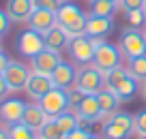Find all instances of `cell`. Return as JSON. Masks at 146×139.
Segmentation results:
<instances>
[{
    "label": "cell",
    "mask_w": 146,
    "mask_h": 139,
    "mask_svg": "<svg viewBox=\"0 0 146 139\" xmlns=\"http://www.w3.org/2000/svg\"><path fill=\"white\" fill-rule=\"evenodd\" d=\"M56 120V124L62 128V133L64 135H69V133H73L75 128H80V118L75 116V111H64V113H60V116H56L54 118Z\"/></svg>",
    "instance_id": "24"
},
{
    "label": "cell",
    "mask_w": 146,
    "mask_h": 139,
    "mask_svg": "<svg viewBox=\"0 0 146 139\" xmlns=\"http://www.w3.org/2000/svg\"><path fill=\"white\" fill-rule=\"evenodd\" d=\"M9 62H11V58L5 54V51H0V73H5V69L9 67Z\"/></svg>",
    "instance_id": "35"
},
{
    "label": "cell",
    "mask_w": 146,
    "mask_h": 139,
    "mask_svg": "<svg viewBox=\"0 0 146 139\" xmlns=\"http://www.w3.org/2000/svg\"><path fill=\"white\" fill-rule=\"evenodd\" d=\"M133 133L146 137V109H140L137 113H133Z\"/></svg>",
    "instance_id": "27"
},
{
    "label": "cell",
    "mask_w": 146,
    "mask_h": 139,
    "mask_svg": "<svg viewBox=\"0 0 146 139\" xmlns=\"http://www.w3.org/2000/svg\"><path fill=\"white\" fill-rule=\"evenodd\" d=\"M105 88L112 90L116 96H118L120 101H131L133 96L137 94V90H140V81L133 79L131 75H129L127 67H116L112 69L110 73H105Z\"/></svg>",
    "instance_id": "1"
},
{
    "label": "cell",
    "mask_w": 146,
    "mask_h": 139,
    "mask_svg": "<svg viewBox=\"0 0 146 139\" xmlns=\"http://www.w3.org/2000/svg\"><path fill=\"white\" fill-rule=\"evenodd\" d=\"M54 88V84H52V79L47 75H39V73H30V77H28V84H26V94L30 96L32 101H39L43 99V96L50 92V90Z\"/></svg>",
    "instance_id": "15"
},
{
    "label": "cell",
    "mask_w": 146,
    "mask_h": 139,
    "mask_svg": "<svg viewBox=\"0 0 146 139\" xmlns=\"http://www.w3.org/2000/svg\"><path fill=\"white\" fill-rule=\"evenodd\" d=\"M0 51H2V41H0Z\"/></svg>",
    "instance_id": "40"
},
{
    "label": "cell",
    "mask_w": 146,
    "mask_h": 139,
    "mask_svg": "<svg viewBox=\"0 0 146 139\" xmlns=\"http://www.w3.org/2000/svg\"><path fill=\"white\" fill-rule=\"evenodd\" d=\"M32 5H35V9H45V11L56 13L64 5V0H32Z\"/></svg>",
    "instance_id": "29"
},
{
    "label": "cell",
    "mask_w": 146,
    "mask_h": 139,
    "mask_svg": "<svg viewBox=\"0 0 146 139\" xmlns=\"http://www.w3.org/2000/svg\"><path fill=\"white\" fill-rule=\"evenodd\" d=\"M9 26H11V19L7 15V11H0V39H2V34H7Z\"/></svg>",
    "instance_id": "32"
},
{
    "label": "cell",
    "mask_w": 146,
    "mask_h": 139,
    "mask_svg": "<svg viewBox=\"0 0 146 139\" xmlns=\"http://www.w3.org/2000/svg\"><path fill=\"white\" fill-rule=\"evenodd\" d=\"M7 94H9V88H7V81H5V75L0 73V103L7 99Z\"/></svg>",
    "instance_id": "34"
},
{
    "label": "cell",
    "mask_w": 146,
    "mask_h": 139,
    "mask_svg": "<svg viewBox=\"0 0 146 139\" xmlns=\"http://www.w3.org/2000/svg\"><path fill=\"white\" fill-rule=\"evenodd\" d=\"M75 116L80 118L86 124H97V122H103V113H101V105L97 101V94H86L84 101L73 109Z\"/></svg>",
    "instance_id": "11"
},
{
    "label": "cell",
    "mask_w": 146,
    "mask_h": 139,
    "mask_svg": "<svg viewBox=\"0 0 146 139\" xmlns=\"http://www.w3.org/2000/svg\"><path fill=\"white\" fill-rule=\"evenodd\" d=\"M54 26H56V13H52V11L35 9L28 17V28L39 32V34H47Z\"/></svg>",
    "instance_id": "16"
},
{
    "label": "cell",
    "mask_w": 146,
    "mask_h": 139,
    "mask_svg": "<svg viewBox=\"0 0 146 139\" xmlns=\"http://www.w3.org/2000/svg\"><path fill=\"white\" fill-rule=\"evenodd\" d=\"M7 130H9V139H36V133L32 128H28L26 124H22V122L7 126Z\"/></svg>",
    "instance_id": "26"
},
{
    "label": "cell",
    "mask_w": 146,
    "mask_h": 139,
    "mask_svg": "<svg viewBox=\"0 0 146 139\" xmlns=\"http://www.w3.org/2000/svg\"><path fill=\"white\" fill-rule=\"evenodd\" d=\"M64 2H69V0H64Z\"/></svg>",
    "instance_id": "43"
},
{
    "label": "cell",
    "mask_w": 146,
    "mask_h": 139,
    "mask_svg": "<svg viewBox=\"0 0 146 139\" xmlns=\"http://www.w3.org/2000/svg\"><path fill=\"white\" fill-rule=\"evenodd\" d=\"M125 15H127L129 28H140V26H144V24H146L144 11H129V13H125Z\"/></svg>",
    "instance_id": "30"
},
{
    "label": "cell",
    "mask_w": 146,
    "mask_h": 139,
    "mask_svg": "<svg viewBox=\"0 0 146 139\" xmlns=\"http://www.w3.org/2000/svg\"><path fill=\"white\" fill-rule=\"evenodd\" d=\"M112 2H116V5H118V0H112Z\"/></svg>",
    "instance_id": "41"
},
{
    "label": "cell",
    "mask_w": 146,
    "mask_h": 139,
    "mask_svg": "<svg viewBox=\"0 0 146 139\" xmlns=\"http://www.w3.org/2000/svg\"><path fill=\"white\" fill-rule=\"evenodd\" d=\"M88 139H103V137H101V135H95V133H90V135H88Z\"/></svg>",
    "instance_id": "38"
},
{
    "label": "cell",
    "mask_w": 146,
    "mask_h": 139,
    "mask_svg": "<svg viewBox=\"0 0 146 139\" xmlns=\"http://www.w3.org/2000/svg\"><path fill=\"white\" fill-rule=\"evenodd\" d=\"M36 139H41V137H36Z\"/></svg>",
    "instance_id": "44"
},
{
    "label": "cell",
    "mask_w": 146,
    "mask_h": 139,
    "mask_svg": "<svg viewBox=\"0 0 146 139\" xmlns=\"http://www.w3.org/2000/svg\"><path fill=\"white\" fill-rule=\"evenodd\" d=\"M127 71H129V75H131L133 79H137L142 84V81L146 79V54L137 56V58H129L127 60Z\"/></svg>",
    "instance_id": "22"
},
{
    "label": "cell",
    "mask_w": 146,
    "mask_h": 139,
    "mask_svg": "<svg viewBox=\"0 0 146 139\" xmlns=\"http://www.w3.org/2000/svg\"><path fill=\"white\" fill-rule=\"evenodd\" d=\"M101 137L103 139H131L133 137V113L116 111L101 124Z\"/></svg>",
    "instance_id": "4"
},
{
    "label": "cell",
    "mask_w": 146,
    "mask_h": 139,
    "mask_svg": "<svg viewBox=\"0 0 146 139\" xmlns=\"http://www.w3.org/2000/svg\"><path fill=\"white\" fill-rule=\"evenodd\" d=\"M116 2L112 0H90V15L95 17H112L116 11Z\"/></svg>",
    "instance_id": "23"
},
{
    "label": "cell",
    "mask_w": 146,
    "mask_h": 139,
    "mask_svg": "<svg viewBox=\"0 0 146 139\" xmlns=\"http://www.w3.org/2000/svg\"><path fill=\"white\" fill-rule=\"evenodd\" d=\"M140 92H142V99H144V103H146V79L142 81V86H140Z\"/></svg>",
    "instance_id": "37"
},
{
    "label": "cell",
    "mask_w": 146,
    "mask_h": 139,
    "mask_svg": "<svg viewBox=\"0 0 146 139\" xmlns=\"http://www.w3.org/2000/svg\"><path fill=\"white\" fill-rule=\"evenodd\" d=\"M30 67H26L24 62H17V60H11L9 67L5 69V81H7V88L9 92H19V90L26 88L28 84V77H30Z\"/></svg>",
    "instance_id": "9"
},
{
    "label": "cell",
    "mask_w": 146,
    "mask_h": 139,
    "mask_svg": "<svg viewBox=\"0 0 146 139\" xmlns=\"http://www.w3.org/2000/svg\"><path fill=\"white\" fill-rule=\"evenodd\" d=\"M32 11H35L32 0H7V15L11 22H28Z\"/></svg>",
    "instance_id": "18"
},
{
    "label": "cell",
    "mask_w": 146,
    "mask_h": 139,
    "mask_svg": "<svg viewBox=\"0 0 146 139\" xmlns=\"http://www.w3.org/2000/svg\"><path fill=\"white\" fill-rule=\"evenodd\" d=\"M26 105L28 103H24L22 99H5L0 103V122L5 126L22 122L24 111H26Z\"/></svg>",
    "instance_id": "13"
},
{
    "label": "cell",
    "mask_w": 146,
    "mask_h": 139,
    "mask_svg": "<svg viewBox=\"0 0 146 139\" xmlns=\"http://www.w3.org/2000/svg\"><path fill=\"white\" fill-rule=\"evenodd\" d=\"M112 28H114L112 17H95V15H88L86 28H84V34H88L90 39H97V36L105 39V34H108Z\"/></svg>",
    "instance_id": "19"
},
{
    "label": "cell",
    "mask_w": 146,
    "mask_h": 139,
    "mask_svg": "<svg viewBox=\"0 0 146 139\" xmlns=\"http://www.w3.org/2000/svg\"><path fill=\"white\" fill-rule=\"evenodd\" d=\"M120 51L125 58H137V56L146 54V39L144 32H140V28H125L123 36H120Z\"/></svg>",
    "instance_id": "7"
},
{
    "label": "cell",
    "mask_w": 146,
    "mask_h": 139,
    "mask_svg": "<svg viewBox=\"0 0 146 139\" xmlns=\"http://www.w3.org/2000/svg\"><path fill=\"white\" fill-rule=\"evenodd\" d=\"M97 101H99V105H101L103 120H108L110 116H114L116 111H120V105H123V101H120L112 90H108V88L101 90L99 94H97Z\"/></svg>",
    "instance_id": "21"
},
{
    "label": "cell",
    "mask_w": 146,
    "mask_h": 139,
    "mask_svg": "<svg viewBox=\"0 0 146 139\" xmlns=\"http://www.w3.org/2000/svg\"><path fill=\"white\" fill-rule=\"evenodd\" d=\"M67 96H69V103H71V109H75V107H78V105L84 101V96H86V94H84V92H82L80 88L71 86V88L67 90Z\"/></svg>",
    "instance_id": "31"
},
{
    "label": "cell",
    "mask_w": 146,
    "mask_h": 139,
    "mask_svg": "<svg viewBox=\"0 0 146 139\" xmlns=\"http://www.w3.org/2000/svg\"><path fill=\"white\" fill-rule=\"evenodd\" d=\"M69 56L75 64L80 67H88L92 62V56H95V45H92V39L88 34H78L73 36L67 45Z\"/></svg>",
    "instance_id": "6"
},
{
    "label": "cell",
    "mask_w": 146,
    "mask_h": 139,
    "mask_svg": "<svg viewBox=\"0 0 146 139\" xmlns=\"http://www.w3.org/2000/svg\"><path fill=\"white\" fill-rule=\"evenodd\" d=\"M0 139H9V130H7V126H0Z\"/></svg>",
    "instance_id": "36"
},
{
    "label": "cell",
    "mask_w": 146,
    "mask_h": 139,
    "mask_svg": "<svg viewBox=\"0 0 146 139\" xmlns=\"http://www.w3.org/2000/svg\"><path fill=\"white\" fill-rule=\"evenodd\" d=\"M88 135H90V130H88V128H82V126H80V128H75L73 133H69V135H67V139H88Z\"/></svg>",
    "instance_id": "33"
},
{
    "label": "cell",
    "mask_w": 146,
    "mask_h": 139,
    "mask_svg": "<svg viewBox=\"0 0 146 139\" xmlns=\"http://www.w3.org/2000/svg\"><path fill=\"white\" fill-rule=\"evenodd\" d=\"M75 77H78V69L73 67L71 62H60L58 67L52 71L50 79H52V84H54V88L69 90L71 86H75Z\"/></svg>",
    "instance_id": "14"
},
{
    "label": "cell",
    "mask_w": 146,
    "mask_h": 139,
    "mask_svg": "<svg viewBox=\"0 0 146 139\" xmlns=\"http://www.w3.org/2000/svg\"><path fill=\"white\" fill-rule=\"evenodd\" d=\"M146 0H118V9L123 13H129V11H144Z\"/></svg>",
    "instance_id": "28"
},
{
    "label": "cell",
    "mask_w": 146,
    "mask_h": 139,
    "mask_svg": "<svg viewBox=\"0 0 146 139\" xmlns=\"http://www.w3.org/2000/svg\"><path fill=\"white\" fill-rule=\"evenodd\" d=\"M86 19H88V15L84 13L78 5H73V2H64V5L56 11V24H58L71 39L78 36V34H84Z\"/></svg>",
    "instance_id": "3"
},
{
    "label": "cell",
    "mask_w": 146,
    "mask_h": 139,
    "mask_svg": "<svg viewBox=\"0 0 146 139\" xmlns=\"http://www.w3.org/2000/svg\"><path fill=\"white\" fill-rule=\"evenodd\" d=\"M45 49V43H43V34H39V32L35 30H24L19 32L17 36V51L24 56V58H35L39 51Z\"/></svg>",
    "instance_id": "10"
},
{
    "label": "cell",
    "mask_w": 146,
    "mask_h": 139,
    "mask_svg": "<svg viewBox=\"0 0 146 139\" xmlns=\"http://www.w3.org/2000/svg\"><path fill=\"white\" fill-rule=\"evenodd\" d=\"M47 120H50V116L41 109V105H39V103H28V105H26V111H24L22 124H26L28 128H32L35 133H39Z\"/></svg>",
    "instance_id": "17"
},
{
    "label": "cell",
    "mask_w": 146,
    "mask_h": 139,
    "mask_svg": "<svg viewBox=\"0 0 146 139\" xmlns=\"http://www.w3.org/2000/svg\"><path fill=\"white\" fill-rule=\"evenodd\" d=\"M75 88H80L84 94H99L101 90H105V73H101L92 64L78 69Z\"/></svg>",
    "instance_id": "5"
},
{
    "label": "cell",
    "mask_w": 146,
    "mask_h": 139,
    "mask_svg": "<svg viewBox=\"0 0 146 139\" xmlns=\"http://www.w3.org/2000/svg\"><path fill=\"white\" fill-rule=\"evenodd\" d=\"M41 109L47 113L50 118H56L64 111H71V103H69V96H67V90H60V88H52L41 101H39Z\"/></svg>",
    "instance_id": "8"
},
{
    "label": "cell",
    "mask_w": 146,
    "mask_h": 139,
    "mask_svg": "<svg viewBox=\"0 0 146 139\" xmlns=\"http://www.w3.org/2000/svg\"><path fill=\"white\" fill-rule=\"evenodd\" d=\"M144 39H146V30H144Z\"/></svg>",
    "instance_id": "42"
},
{
    "label": "cell",
    "mask_w": 146,
    "mask_h": 139,
    "mask_svg": "<svg viewBox=\"0 0 146 139\" xmlns=\"http://www.w3.org/2000/svg\"><path fill=\"white\" fill-rule=\"evenodd\" d=\"M92 45H95V56H92V67L99 69L101 73H110L112 69L120 67V60H123V51H120L118 45L110 43V41L101 39H92Z\"/></svg>",
    "instance_id": "2"
},
{
    "label": "cell",
    "mask_w": 146,
    "mask_h": 139,
    "mask_svg": "<svg viewBox=\"0 0 146 139\" xmlns=\"http://www.w3.org/2000/svg\"><path fill=\"white\" fill-rule=\"evenodd\" d=\"M36 137H41V139H67V135H64L62 128L56 124L54 118H50V120L43 124V128L36 133Z\"/></svg>",
    "instance_id": "25"
},
{
    "label": "cell",
    "mask_w": 146,
    "mask_h": 139,
    "mask_svg": "<svg viewBox=\"0 0 146 139\" xmlns=\"http://www.w3.org/2000/svg\"><path fill=\"white\" fill-rule=\"evenodd\" d=\"M144 17H146V5H144Z\"/></svg>",
    "instance_id": "39"
},
{
    "label": "cell",
    "mask_w": 146,
    "mask_h": 139,
    "mask_svg": "<svg viewBox=\"0 0 146 139\" xmlns=\"http://www.w3.org/2000/svg\"><path fill=\"white\" fill-rule=\"evenodd\" d=\"M69 41H71V36H69L67 32L58 26V24H56V26L52 28L47 34H43L45 49H50V51H60V49H64V47L69 45Z\"/></svg>",
    "instance_id": "20"
},
{
    "label": "cell",
    "mask_w": 146,
    "mask_h": 139,
    "mask_svg": "<svg viewBox=\"0 0 146 139\" xmlns=\"http://www.w3.org/2000/svg\"><path fill=\"white\" fill-rule=\"evenodd\" d=\"M60 62H62V58H60L58 51L43 49V51H39L35 58H30V71L32 73H39V75H47V77H50L52 71H54Z\"/></svg>",
    "instance_id": "12"
}]
</instances>
